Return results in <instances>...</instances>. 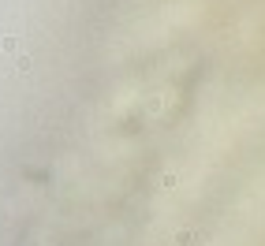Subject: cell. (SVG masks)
Wrapping results in <instances>:
<instances>
[{"mask_svg": "<svg viewBox=\"0 0 265 246\" xmlns=\"http://www.w3.org/2000/svg\"><path fill=\"white\" fill-rule=\"evenodd\" d=\"M4 52H12V56L19 52V37H15V34H8V37H4Z\"/></svg>", "mask_w": 265, "mask_h": 246, "instance_id": "cell-1", "label": "cell"}, {"mask_svg": "<svg viewBox=\"0 0 265 246\" xmlns=\"http://www.w3.org/2000/svg\"><path fill=\"white\" fill-rule=\"evenodd\" d=\"M15 64H19V71H23V75H26V71H30V68H34V64H30V56H19V60H15Z\"/></svg>", "mask_w": 265, "mask_h": 246, "instance_id": "cell-2", "label": "cell"}, {"mask_svg": "<svg viewBox=\"0 0 265 246\" xmlns=\"http://www.w3.org/2000/svg\"><path fill=\"white\" fill-rule=\"evenodd\" d=\"M161 187H165V191H172V187H176V175H172V172L161 175Z\"/></svg>", "mask_w": 265, "mask_h": 246, "instance_id": "cell-3", "label": "cell"}]
</instances>
